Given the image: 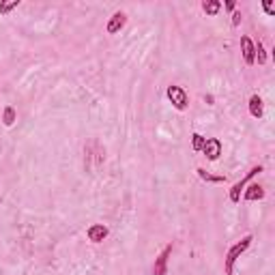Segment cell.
<instances>
[{"mask_svg": "<svg viewBox=\"0 0 275 275\" xmlns=\"http://www.w3.org/2000/svg\"><path fill=\"white\" fill-rule=\"evenodd\" d=\"M252 241H254V237H252V234H247V237H243L239 243H234V245L228 249V254H226V267H223L226 275H232V271H234V262L239 260V256H241L243 252H247V247L252 245Z\"/></svg>", "mask_w": 275, "mask_h": 275, "instance_id": "cell-1", "label": "cell"}, {"mask_svg": "<svg viewBox=\"0 0 275 275\" xmlns=\"http://www.w3.org/2000/svg\"><path fill=\"white\" fill-rule=\"evenodd\" d=\"M166 95H168V99L172 101V106H174L177 110H185L187 104H189L187 93L181 86H168V93Z\"/></svg>", "mask_w": 275, "mask_h": 275, "instance_id": "cell-2", "label": "cell"}, {"mask_svg": "<svg viewBox=\"0 0 275 275\" xmlns=\"http://www.w3.org/2000/svg\"><path fill=\"white\" fill-rule=\"evenodd\" d=\"M260 172H262V166H256V168H252V170L247 172V177H245V179H241L239 183H234L232 189H230V200H232V202H239V200H241V189L247 185V181H249V179H254L256 174H260Z\"/></svg>", "mask_w": 275, "mask_h": 275, "instance_id": "cell-3", "label": "cell"}, {"mask_svg": "<svg viewBox=\"0 0 275 275\" xmlns=\"http://www.w3.org/2000/svg\"><path fill=\"white\" fill-rule=\"evenodd\" d=\"M241 49H243V58H245L247 65L256 63V43H254L247 35L241 37Z\"/></svg>", "mask_w": 275, "mask_h": 275, "instance_id": "cell-4", "label": "cell"}, {"mask_svg": "<svg viewBox=\"0 0 275 275\" xmlns=\"http://www.w3.org/2000/svg\"><path fill=\"white\" fill-rule=\"evenodd\" d=\"M170 254H172V245H166L164 252H161L159 256H157V260H155V267H153V275H166Z\"/></svg>", "mask_w": 275, "mask_h": 275, "instance_id": "cell-5", "label": "cell"}, {"mask_svg": "<svg viewBox=\"0 0 275 275\" xmlns=\"http://www.w3.org/2000/svg\"><path fill=\"white\" fill-rule=\"evenodd\" d=\"M202 153L211 159V161H215L219 155H221V142L217 140V138H209L207 142H205V148H202Z\"/></svg>", "mask_w": 275, "mask_h": 275, "instance_id": "cell-6", "label": "cell"}, {"mask_svg": "<svg viewBox=\"0 0 275 275\" xmlns=\"http://www.w3.org/2000/svg\"><path fill=\"white\" fill-rule=\"evenodd\" d=\"M86 237H88V241H93V243H101L108 237V228L104 226V223H93V226L86 230Z\"/></svg>", "mask_w": 275, "mask_h": 275, "instance_id": "cell-7", "label": "cell"}, {"mask_svg": "<svg viewBox=\"0 0 275 275\" xmlns=\"http://www.w3.org/2000/svg\"><path fill=\"white\" fill-rule=\"evenodd\" d=\"M125 22H127V15H125L123 11H116L114 15L110 17V22H108V28H106V30H108L110 35H114V33H118V30L125 26Z\"/></svg>", "mask_w": 275, "mask_h": 275, "instance_id": "cell-8", "label": "cell"}, {"mask_svg": "<svg viewBox=\"0 0 275 275\" xmlns=\"http://www.w3.org/2000/svg\"><path fill=\"white\" fill-rule=\"evenodd\" d=\"M249 114L254 118H260L262 116V99L258 95H252V99H249Z\"/></svg>", "mask_w": 275, "mask_h": 275, "instance_id": "cell-9", "label": "cell"}, {"mask_svg": "<svg viewBox=\"0 0 275 275\" xmlns=\"http://www.w3.org/2000/svg\"><path fill=\"white\" fill-rule=\"evenodd\" d=\"M202 9H205L207 15H217L221 9V3L219 0H207V3H202Z\"/></svg>", "mask_w": 275, "mask_h": 275, "instance_id": "cell-10", "label": "cell"}, {"mask_svg": "<svg viewBox=\"0 0 275 275\" xmlns=\"http://www.w3.org/2000/svg\"><path fill=\"white\" fill-rule=\"evenodd\" d=\"M243 198H245V200H260V198H264V189L260 185H252L245 191V196H243Z\"/></svg>", "mask_w": 275, "mask_h": 275, "instance_id": "cell-11", "label": "cell"}, {"mask_svg": "<svg viewBox=\"0 0 275 275\" xmlns=\"http://www.w3.org/2000/svg\"><path fill=\"white\" fill-rule=\"evenodd\" d=\"M3 120H5V125L7 127H11L13 123H15V110L9 106V108H5V114H3Z\"/></svg>", "mask_w": 275, "mask_h": 275, "instance_id": "cell-12", "label": "cell"}, {"mask_svg": "<svg viewBox=\"0 0 275 275\" xmlns=\"http://www.w3.org/2000/svg\"><path fill=\"white\" fill-rule=\"evenodd\" d=\"M205 142H207V138H202L200 134H193V136H191L193 151H202V148H205Z\"/></svg>", "mask_w": 275, "mask_h": 275, "instance_id": "cell-13", "label": "cell"}, {"mask_svg": "<svg viewBox=\"0 0 275 275\" xmlns=\"http://www.w3.org/2000/svg\"><path fill=\"white\" fill-rule=\"evenodd\" d=\"M19 7V0H13V3H0V15H7L9 11Z\"/></svg>", "mask_w": 275, "mask_h": 275, "instance_id": "cell-14", "label": "cell"}, {"mask_svg": "<svg viewBox=\"0 0 275 275\" xmlns=\"http://www.w3.org/2000/svg\"><path fill=\"white\" fill-rule=\"evenodd\" d=\"M196 172L200 174V179H205V181H211V183H221V181H223V177H213V174H209V172H207V170H202V168H198Z\"/></svg>", "mask_w": 275, "mask_h": 275, "instance_id": "cell-15", "label": "cell"}, {"mask_svg": "<svg viewBox=\"0 0 275 275\" xmlns=\"http://www.w3.org/2000/svg\"><path fill=\"white\" fill-rule=\"evenodd\" d=\"M256 54H258V63H260V65L267 63V54H264V47H262L260 41H258V45H256Z\"/></svg>", "mask_w": 275, "mask_h": 275, "instance_id": "cell-16", "label": "cell"}, {"mask_svg": "<svg viewBox=\"0 0 275 275\" xmlns=\"http://www.w3.org/2000/svg\"><path fill=\"white\" fill-rule=\"evenodd\" d=\"M262 9H264V13H267V15H273L275 13V7L269 3V0H264V3H262Z\"/></svg>", "mask_w": 275, "mask_h": 275, "instance_id": "cell-17", "label": "cell"}, {"mask_svg": "<svg viewBox=\"0 0 275 275\" xmlns=\"http://www.w3.org/2000/svg\"><path fill=\"white\" fill-rule=\"evenodd\" d=\"M232 24H234V26L241 24V13H232Z\"/></svg>", "mask_w": 275, "mask_h": 275, "instance_id": "cell-18", "label": "cell"}, {"mask_svg": "<svg viewBox=\"0 0 275 275\" xmlns=\"http://www.w3.org/2000/svg\"><path fill=\"white\" fill-rule=\"evenodd\" d=\"M226 9H228V11H232V9H234V3H232V0H228V3H226Z\"/></svg>", "mask_w": 275, "mask_h": 275, "instance_id": "cell-19", "label": "cell"}]
</instances>
